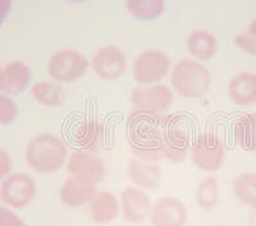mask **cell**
Segmentation results:
<instances>
[{
    "instance_id": "6da1fadb",
    "label": "cell",
    "mask_w": 256,
    "mask_h": 226,
    "mask_svg": "<svg viewBox=\"0 0 256 226\" xmlns=\"http://www.w3.org/2000/svg\"><path fill=\"white\" fill-rule=\"evenodd\" d=\"M163 115L134 111L128 118V136L137 159L152 163L164 157Z\"/></svg>"
},
{
    "instance_id": "e0dca14e",
    "label": "cell",
    "mask_w": 256,
    "mask_h": 226,
    "mask_svg": "<svg viewBox=\"0 0 256 226\" xmlns=\"http://www.w3.org/2000/svg\"><path fill=\"white\" fill-rule=\"evenodd\" d=\"M90 216L98 224H108L116 219L120 211V200L112 192H98L90 203Z\"/></svg>"
},
{
    "instance_id": "7c38bea8",
    "label": "cell",
    "mask_w": 256,
    "mask_h": 226,
    "mask_svg": "<svg viewBox=\"0 0 256 226\" xmlns=\"http://www.w3.org/2000/svg\"><path fill=\"white\" fill-rule=\"evenodd\" d=\"M66 165L72 177L81 178L94 184L102 182L106 173L104 161L88 150L73 151L68 156Z\"/></svg>"
},
{
    "instance_id": "8fae6325",
    "label": "cell",
    "mask_w": 256,
    "mask_h": 226,
    "mask_svg": "<svg viewBox=\"0 0 256 226\" xmlns=\"http://www.w3.org/2000/svg\"><path fill=\"white\" fill-rule=\"evenodd\" d=\"M120 202L123 219L134 225L142 224L150 218L154 206L145 189L138 187H127L123 189Z\"/></svg>"
},
{
    "instance_id": "277c9868",
    "label": "cell",
    "mask_w": 256,
    "mask_h": 226,
    "mask_svg": "<svg viewBox=\"0 0 256 226\" xmlns=\"http://www.w3.org/2000/svg\"><path fill=\"white\" fill-rule=\"evenodd\" d=\"M88 69V58L74 49L56 50L48 61V73L56 83H72Z\"/></svg>"
},
{
    "instance_id": "4fadbf2b",
    "label": "cell",
    "mask_w": 256,
    "mask_h": 226,
    "mask_svg": "<svg viewBox=\"0 0 256 226\" xmlns=\"http://www.w3.org/2000/svg\"><path fill=\"white\" fill-rule=\"evenodd\" d=\"M187 218L186 206L174 197L160 198L150 215L152 226H184Z\"/></svg>"
},
{
    "instance_id": "836d02e7",
    "label": "cell",
    "mask_w": 256,
    "mask_h": 226,
    "mask_svg": "<svg viewBox=\"0 0 256 226\" xmlns=\"http://www.w3.org/2000/svg\"><path fill=\"white\" fill-rule=\"evenodd\" d=\"M134 226H145V225H140V224H138V225H134Z\"/></svg>"
},
{
    "instance_id": "1f68e13d",
    "label": "cell",
    "mask_w": 256,
    "mask_h": 226,
    "mask_svg": "<svg viewBox=\"0 0 256 226\" xmlns=\"http://www.w3.org/2000/svg\"><path fill=\"white\" fill-rule=\"evenodd\" d=\"M4 91V77H3V69L0 68V92Z\"/></svg>"
},
{
    "instance_id": "5b68a950",
    "label": "cell",
    "mask_w": 256,
    "mask_h": 226,
    "mask_svg": "<svg viewBox=\"0 0 256 226\" xmlns=\"http://www.w3.org/2000/svg\"><path fill=\"white\" fill-rule=\"evenodd\" d=\"M170 59L163 50L148 49L137 56L132 65L134 79L141 86L160 83L170 73Z\"/></svg>"
},
{
    "instance_id": "9a60e30c",
    "label": "cell",
    "mask_w": 256,
    "mask_h": 226,
    "mask_svg": "<svg viewBox=\"0 0 256 226\" xmlns=\"http://www.w3.org/2000/svg\"><path fill=\"white\" fill-rule=\"evenodd\" d=\"M228 96L238 106L256 102V74L252 72L237 73L228 84Z\"/></svg>"
},
{
    "instance_id": "5bb4252c",
    "label": "cell",
    "mask_w": 256,
    "mask_h": 226,
    "mask_svg": "<svg viewBox=\"0 0 256 226\" xmlns=\"http://www.w3.org/2000/svg\"><path fill=\"white\" fill-rule=\"evenodd\" d=\"M98 193L94 183L81 178L72 177L64 180L59 191V200L66 207L78 209V207L88 205Z\"/></svg>"
},
{
    "instance_id": "4dcf8cb0",
    "label": "cell",
    "mask_w": 256,
    "mask_h": 226,
    "mask_svg": "<svg viewBox=\"0 0 256 226\" xmlns=\"http://www.w3.org/2000/svg\"><path fill=\"white\" fill-rule=\"evenodd\" d=\"M248 32H250L251 35L256 36V17L254 18V19L250 22V24H248Z\"/></svg>"
},
{
    "instance_id": "8992f818",
    "label": "cell",
    "mask_w": 256,
    "mask_h": 226,
    "mask_svg": "<svg viewBox=\"0 0 256 226\" xmlns=\"http://www.w3.org/2000/svg\"><path fill=\"white\" fill-rule=\"evenodd\" d=\"M190 143V128L184 115L166 116L163 123L164 157L170 163H182L187 156Z\"/></svg>"
},
{
    "instance_id": "d6986e66",
    "label": "cell",
    "mask_w": 256,
    "mask_h": 226,
    "mask_svg": "<svg viewBox=\"0 0 256 226\" xmlns=\"http://www.w3.org/2000/svg\"><path fill=\"white\" fill-rule=\"evenodd\" d=\"M4 92L8 95H20L28 87L31 81V69L24 61L13 60L3 69Z\"/></svg>"
},
{
    "instance_id": "ba28073f",
    "label": "cell",
    "mask_w": 256,
    "mask_h": 226,
    "mask_svg": "<svg viewBox=\"0 0 256 226\" xmlns=\"http://www.w3.org/2000/svg\"><path fill=\"white\" fill-rule=\"evenodd\" d=\"M173 100L174 91L163 83L140 86L130 95L134 110L148 114H164L172 106Z\"/></svg>"
},
{
    "instance_id": "603a6c76",
    "label": "cell",
    "mask_w": 256,
    "mask_h": 226,
    "mask_svg": "<svg viewBox=\"0 0 256 226\" xmlns=\"http://www.w3.org/2000/svg\"><path fill=\"white\" fill-rule=\"evenodd\" d=\"M126 8L134 19L154 20L163 14L166 8L164 0H126Z\"/></svg>"
},
{
    "instance_id": "484cf974",
    "label": "cell",
    "mask_w": 256,
    "mask_h": 226,
    "mask_svg": "<svg viewBox=\"0 0 256 226\" xmlns=\"http://www.w3.org/2000/svg\"><path fill=\"white\" fill-rule=\"evenodd\" d=\"M18 116V106L10 95L0 92V124H12Z\"/></svg>"
},
{
    "instance_id": "cb8c5ba5",
    "label": "cell",
    "mask_w": 256,
    "mask_h": 226,
    "mask_svg": "<svg viewBox=\"0 0 256 226\" xmlns=\"http://www.w3.org/2000/svg\"><path fill=\"white\" fill-rule=\"evenodd\" d=\"M233 192L240 202L256 210V173H242L233 180Z\"/></svg>"
},
{
    "instance_id": "44dd1931",
    "label": "cell",
    "mask_w": 256,
    "mask_h": 226,
    "mask_svg": "<svg viewBox=\"0 0 256 226\" xmlns=\"http://www.w3.org/2000/svg\"><path fill=\"white\" fill-rule=\"evenodd\" d=\"M233 137L244 151H256V113L240 116L233 125Z\"/></svg>"
},
{
    "instance_id": "3957f363",
    "label": "cell",
    "mask_w": 256,
    "mask_h": 226,
    "mask_svg": "<svg viewBox=\"0 0 256 226\" xmlns=\"http://www.w3.org/2000/svg\"><path fill=\"white\" fill-rule=\"evenodd\" d=\"M172 90L184 99H198L206 95L212 86L210 70L195 59H182L170 70Z\"/></svg>"
},
{
    "instance_id": "e575fe53",
    "label": "cell",
    "mask_w": 256,
    "mask_h": 226,
    "mask_svg": "<svg viewBox=\"0 0 256 226\" xmlns=\"http://www.w3.org/2000/svg\"><path fill=\"white\" fill-rule=\"evenodd\" d=\"M216 226H223V225H216Z\"/></svg>"
},
{
    "instance_id": "d4e9b609",
    "label": "cell",
    "mask_w": 256,
    "mask_h": 226,
    "mask_svg": "<svg viewBox=\"0 0 256 226\" xmlns=\"http://www.w3.org/2000/svg\"><path fill=\"white\" fill-rule=\"evenodd\" d=\"M219 201V182L216 177H206L196 189V202L202 210H212Z\"/></svg>"
},
{
    "instance_id": "f546056e",
    "label": "cell",
    "mask_w": 256,
    "mask_h": 226,
    "mask_svg": "<svg viewBox=\"0 0 256 226\" xmlns=\"http://www.w3.org/2000/svg\"><path fill=\"white\" fill-rule=\"evenodd\" d=\"M13 6V0H0V26L8 19Z\"/></svg>"
},
{
    "instance_id": "9c48e42d",
    "label": "cell",
    "mask_w": 256,
    "mask_h": 226,
    "mask_svg": "<svg viewBox=\"0 0 256 226\" xmlns=\"http://www.w3.org/2000/svg\"><path fill=\"white\" fill-rule=\"evenodd\" d=\"M36 195V182L24 173L6 177L0 186V200L12 209H24Z\"/></svg>"
},
{
    "instance_id": "7a4b0ae2",
    "label": "cell",
    "mask_w": 256,
    "mask_h": 226,
    "mask_svg": "<svg viewBox=\"0 0 256 226\" xmlns=\"http://www.w3.org/2000/svg\"><path fill=\"white\" fill-rule=\"evenodd\" d=\"M68 148L56 134H38L28 141L24 151L26 163L38 174H52L67 164Z\"/></svg>"
},
{
    "instance_id": "4316f807",
    "label": "cell",
    "mask_w": 256,
    "mask_h": 226,
    "mask_svg": "<svg viewBox=\"0 0 256 226\" xmlns=\"http://www.w3.org/2000/svg\"><path fill=\"white\" fill-rule=\"evenodd\" d=\"M234 44L246 54L256 55V36L251 35L250 32H242L234 37Z\"/></svg>"
},
{
    "instance_id": "d6a6232c",
    "label": "cell",
    "mask_w": 256,
    "mask_h": 226,
    "mask_svg": "<svg viewBox=\"0 0 256 226\" xmlns=\"http://www.w3.org/2000/svg\"><path fill=\"white\" fill-rule=\"evenodd\" d=\"M68 1H70V3H84L86 0H68Z\"/></svg>"
},
{
    "instance_id": "ac0fdd59",
    "label": "cell",
    "mask_w": 256,
    "mask_h": 226,
    "mask_svg": "<svg viewBox=\"0 0 256 226\" xmlns=\"http://www.w3.org/2000/svg\"><path fill=\"white\" fill-rule=\"evenodd\" d=\"M187 50L196 60L208 61L218 51V41L208 29L196 28L187 37Z\"/></svg>"
},
{
    "instance_id": "f1b7e54d",
    "label": "cell",
    "mask_w": 256,
    "mask_h": 226,
    "mask_svg": "<svg viewBox=\"0 0 256 226\" xmlns=\"http://www.w3.org/2000/svg\"><path fill=\"white\" fill-rule=\"evenodd\" d=\"M12 157L6 152V150L0 148V180L6 179L9 177L10 171H12Z\"/></svg>"
},
{
    "instance_id": "83f0119b",
    "label": "cell",
    "mask_w": 256,
    "mask_h": 226,
    "mask_svg": "<svg viewBox=\"0 0 256 226\" xmlns=\"http://www.w3.org/2000/svg\"><path fill=\"white\" fill-rule=\"evenodd\" d=\"M0 226H27V224L13 210L0 206Z\"/></svg>"
},
{
    "instance_id": "2e32d148",
    "label": "cell",
    "mask_w": 256,
    "mask_h": 226,
    "mask_svg": "<svg viewBox=\"0 0 256 226\" xmlns=\"http://www.w3.org/2000/svg\"><path fill=\"white\" fill-rule=\"evenodd\" d=\"M128 175L136 187L141 189H156L162 179V170L150 161L134 159L128 165Z\"/></svg>"
},
{
    "instance_id": "7402d4cb",
    "label": "cell",
    "mask_w": 256,
    "mask_h": 226,
    "mask_svg": "<svg viewBox=\"0 0 256 226\" xmlns=\"http://www.w3.org/2000/svg\"><path fill=\"white\" fill-rule=\"evenodd\" d=\"M31 95L36 102L49 107L59 106L66 100V91L56 82H36L31 87Z\"/></svg>"
},
{
    "instance_id": "52a82bcc",
    "label": "cell",
    "mask_w": 256,
    "mask_h": 226,
    "mask_svg": "<svg viewBox=\"0 0 256 226\" xmlns=\"http://www.w3.org/2000/svg\"><path fill=\"white\" fill-rule=\"evenodd\" d=\"M191 159L200 170L209 173L219 170L226 159V148L220 137L212 132L198 134L191 145Z\"/></svg>"
},
{
    "instance_id": "ffe728a7",
    "label": "cell",
    "mask_w": 256,
    "mask_h": 226,
    "mask_svg": "<svg viewBox=\"0 0 256 226\" xmlns=\"http://www.w3.org/2000/svg\"><path fill=\"white\" fill-rule=\"evenodd\" d=\"M72 139L81 150H92L102 142L104 137V127L95 119H84L73 125L70 132Z\"/></svg>"
},
{
    "instance_id": "30bf717a",
    "label": "cell",
    "mask_w": 256,
    "mask_h": 226,
    "mask_svg": "<svg viewBox=\"0 0 256 226\" xmlns=\"http://www.w3.org/2000/svg\"><path fill=\"white\" fill-rule=\"evenodd\" d=\"M94 72L104 81L118 79L127 69V56L116 45H105L95 52L92 59Z\"/></svg>"
}]
</instances>
